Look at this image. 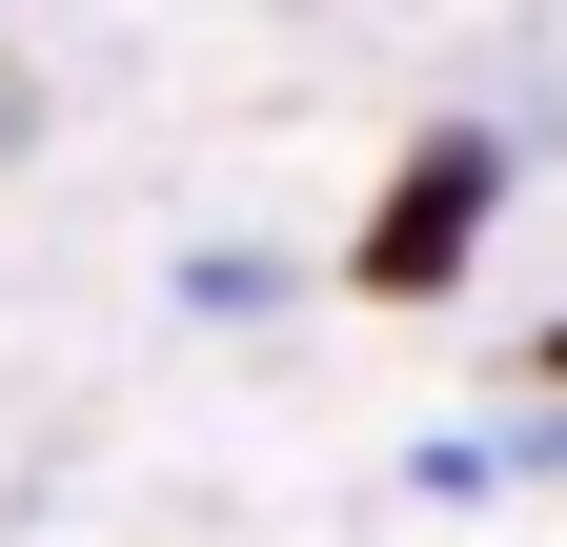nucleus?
I'll return each mask as SVG.
<instances>
[{
  "label": "nucleus",
  "mask_w": 567,
  "mask_h": 547,
  "mask_svg": "<svg viewBox=\"0 0 567 547\" xmlns=\"http://www.w3.org/2000/svg\"><path fill=\"white\" fill-rule=\"evenodd\" d=\"M486 224H507V143L486 122H425L385 163V203H365V244H344V305H446L486 264Z\"/></svg>",
  "instance_id": "f257e3e1"
},
{
  "label": "nucleus",
  "mask_w": 567,
  "mask_h": 547,
  "mask_svg": "<svg viewBox=\"0 0 567 547\" xmlns=\"http://www.w3.org/2000/svg\"><path fill=\"white\" fill-rule=\"evenodd\" d=\"M183 305H203V324H264V305H284V264H264V244H203V264H183Z\"/></svg>",
  "instance_id": "f03ea898"
},
{
  "label": "nucleus",
  "mask_w": 567,
  "mask_h": 547,
  "mask_svg": "<svg viewBox=\"0 0 567 547\" xmlns=\"http://www.w3.org/2000/svg\"><path fill=\"white\" fill-rule=\"evenodd\" d=\"M527 385H547V405H567V305H547V324H527Z\"/></svg>",
  "instance_id": "7ed1b4c3"
},
{
  "label": "nucleus",
  "mask_w": 567,
  "mask_h": 547,
  "mask_svg": "<svg viewBox=\"0 0 567 547\" xmlns=\"http://www.w3.org/2000/svg\"><path fill=\"white\" fill-rule=\"evenodd\" d=\"M0 163H21V82H0Z\"/></svg>",
  "instance_id": "20e7f679"
}]
</instances>
